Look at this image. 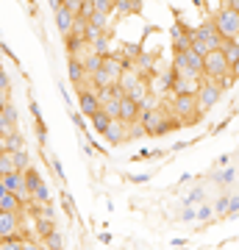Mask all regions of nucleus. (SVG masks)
Masks as SVG:
<instances>
[{
  "label": "nucleus",
  "instance_id": "nucleus-1",
  "mask_svg": "<svg viewBox=\"0 0 239 250\" xmlns=\"http://www.w3.org/2000/svg\"><path fill=\"white\" fill-rule=\"evenodd\" d=\"M164 108L170 111V117L175 120V125H189L200 120V108H197L195 95H173V100L164 103Z\"/></svg>",
  "mask_w": 239,
  "mask_h": 250
},
{
  "label": "nucleus",
  "instance_id": "nucleus-2",
  "mask_svg": "<svg viewBox=\"0 0 239 250\" xmlns=\"http://www.w3.org/2000/svg\"><path fill=\"white\" fill-rule=\"evenodd\" d=\"M125 72V64L120 56H103V67L92 75V89H109L120 83V75Z\"/></svg>",
  "mask_w": 239,
  "mask_h": 250
},
{
  "label": "nucleus",
  "instance_id": "nucleus-3",
  "mask_svg": "<svg viewBox=\"0 0 239 250\" xmlns=\"http://www.w3.org/2000/svg\"><path fill=\"white\" fill-rule=\"evenodd\" d=\"M220 95H222L220 86H217L212 78H206V75H203V78H200V86H197V92H195V100H197V108H200V114L217 106V103H220Z\"/></svg>",
  "mask_w": 239,
  "mask_h": 250
},
{
  "label": "nucleus",
  "instance_id": "nucleus-4",
  "mask_svg": "<svg viewBox=\"0 0 239 250\" xmlns=\"http://www.w3.org/2000/svg\"><path fill=\"white\" fill-rule=\"evenodd\" d=\"M212 22L217 25V31L222 34V39H234V42H239V14L237 11H231L228 6H222Z\"/></svg>",
  "mask_w": 239,
  "mask_h": 250
},
{
  "label": "nucleus",
  "instance_id": "nucleus-5",
  "mask_svg": "<svg viewBox=\"0 0 239 250\" xmlns=\"http://www.w3.org/2000/svg\"><path fill=\"white\" fill-rule=\"evenodd\" d=\"M203 75L212 78V81H220V78H225V75H231V67H228V62H225L222 50H212V53L203 56Z\"/></svg>",
  "mask_w": 239,
  "mask_h": 250
},
{
  "label": "nucleus",
  "instance_id": "nucleus-6",
  "mask_svg": "<svg viewBox=\"0 0 239 250\" xmlns=\"http://www.w3.org/2000/svg\"><path fill=\"white\" fill-rule=\"evenodd\" d=\"M173 70L192 72V75H200V78H203V56H197L192 47H189V50H178L175 62H173Z\"/></svg>",
  "mask_w": 239,
  "mask_h": 250
},
{
  "label": "nucleus",
  "instance_id": "nucleus-7",
  "mask_svg": "<svg viewBox=\"0 0 239 250\" xmlns=\"http://www.w3.org/2000/svg\"><path fill=\"white\" fill-rule=\"evenodd\" d=\"M197 86H200V75L173 70V83H170V89L175 92V95H195Z\"/></svg>",
  "mask_w": 239,
  "mask_h": 250
},
{
  "label": "nucleus",
  "instance_id": "nucleus-8",
  "mask_svg": "<svg viewBox=\"0 0 239 250\" xmlns=\"http://www.w3.org/2000/svg\"><path fill=\"white\" fill-rule=\"evenodd\" d=\"M3 184H6V189L9 192H14V195L22 200V206H28L31 203V189H28V181H25V172H20V170H14V172H9V175H3Z\"/></svg>",
  "mask_w": 239,
  "mask_h": 250
},
{
  "label": "nucleus",
  "instance_id": "nucleus-9",
  "mask_svg": "<svg viewBox=\"0 0 239 250\" xmlns=\"http://www.w3.org/2000/svg\"><path fill=\"white\" fill-rule=\"evenodd\" d=\"M192 34H195V39L206 42V45L212 47V50H220V47H222V42H225V39H222V34L217 31V25H214L212 20H206V22H200V25H197L195 31H192Z\"/></svg>",
  "mask_w": 239,
  "mask_h": 250
},
{
  "label": "nucleus",
  "instance_id": "nucleus-10",
  "mask_svg": "<svg viewBox=\"0 0 239 250\" xmlns=\"http://www.w3.org/2000/svg\"><path fill=\"white\" fill-rule=\"evenodd\" d=\"M14 236H25L22 231V214H6L0 211V239H14Z\"/></svg>",
  "mask_w": 239,
  "mask_h": 250
},
{
  "label": "nucleus",
  "instance_id": "nucleus-11",
  "mask_svg": "<svg viewBox=\"0 0 239 250\" xmlns=\"http://www.w3.org/2000/svg\"><path fill=\"white\" fill-rule=\"evenodd\" d=\"M78 108L84 117H92L100 111V98H98V89H92V86H84L78 89Z\"/></svg>",
  "mask_w": 239,
  "mask_h": 250
},
{
  "label": "nucleus",
  "instance_id": "nucleus-12",
  "mask_svg": "<svg viewBox=\"0 0 239 250\" xmlns=\"http://www.w3.org/2000/svg\"><path fill=\"white\" fill-rule=\"evenodd\" d=\"M239 178V167L237 164H228V167H220V170H212L209 172V181L217 184L220 189H231Z\"/></svg>",
  "mask_w": 239,
  "mask_h": 250
},
{
  "label": "nucleus",
  "instance_id": "nucleus-13",
  "mask_svg": "<svg viewBox=\"0 0 239 250\" xmlns=\"http://www.w3.org/2000/svg\"><path fill=\"white\" fill-rule=\"evenodd\" d=\"M103 139H106L109 145H123V142H128V123H123L120 117H114V120L109 123V128L103 131Z\"/></svg>",
  "mask_w": 239,
  "mask_h": 250
},
{
  "label": "nucleus",
  "instance_id": "nucleus-14",
  "mask_svg": "<svg viewBox=\"0 0 239 250\" xmlns=\"http://www.w3.org/2000/svg\"><path fill=\"white\" fill-rule=\"evenodd\" d=\"M17 123H20V114H17V106L14 103H6V106L0 108V128H3V134H11V131H17Z\"/></svg>",
  "mask_w": 239,
  "mask_h": 250
},
{
  "label": "nucleus",
  "instance_id": "nucleus-15",
  "mask_svg": "<svg viewBox=\"0 0 239 250\" xmlns=\"http://www.w3.org/2000/svg\"><path fill=\"white\" fill-rule=\"evenodd\" d=\"M220 50H222V56H225V62H228V67H231V75H234V78H239V42L225 39Z\"/></svg>",
  "mask_w": 239,
  "mask_h": 250
},
{
  "label": "nucleus",
  "instance_id": "nucleus-16",
  "mask_svg": "<svg viewBox=\"0 0 239 250\" xmlns=\"http://www.w3.org/2000/svg\"><path fill=\"white\" fill-rule=\"evenodd\" d=\"M0 211H6V214H25V206H22V200L14 192H6L0 197Z\"/></svg>",
  "mask_w": 239,
  "mask_h": 250
},
{
  "label": "nucleus",
  "instance_id": "nucleus-17",
  "mask_svg": "<svg viewBox=\"0 0 239 250\" xmlns=\"http://www.w3.org/2000/svg\"><path fill=\"white\" fill-rule=\"evenodd\" d=\"M81 64H84V72H87V78H92V75H95V72H98L100 67H103V56L95 53V50L89 47L87 53L81 56Z\"/></svg>",
  "mask_w": 239,
  "mask_h": 250
},
{
  "label": "nucleus",
  "instance_id": "nucleus-18",
  "mask_svg": "<svg viewBox=\"0 0 239 250\" xmlns=\"http://www.w3.org/2000/svg\"><path fill=\"white\" fill-rule=\"evenodd\" d=\"M136 117H139V103L131 100L128 95H123V100H120V120L123 123H133Z\"/></svg>",
  "mask_w": 239,
  "mask_h": 250
},
{
  "label": "nucleus",
  "instance_id": "nucleus-19",
  "mask_svg": "<svg viewBox=\"0 0 239 250\" xmlns=\"http://www.w3.org/2000/svg\"><path fill=\"white\" fill-rule=\"evenodd\" d=\"M53 14H56L53 20H56V28H59V34H62V36H70V31H72V20H75V17H72L70 11L64 9V6H59V9L53 11Z\"/></svg>",
  "mask_w": 239,
  "mask_h": 250
},
{
  "label": "nucleus",
  "instance_id": "nucleus-20",
  "mask_svg": "<svg viewBox=\"0 0 239 250\" xmlns=\"http://www.w3.org/2000/svg\"><path fill=\"white\" fill-rule=\"evenodd\" d=\"M192 39H195V34H192V31L173 28V45H175V53H178V50H189V47H192Z\"/></svg>",
  "mask_w": 239,
  "mask_h": 250
},
{
  "label": "nucleus",
  "instance_id": "nucleus-21",
  "mask_svg": "<svg viewBox=\"0 0 239 250\" xmlns=\"http://www.w3.org/2000/svg\"><path fill=\"white\" fill-rule=\"evenodd\" d=\"M206 200H209V197H206V187H192L184 195L181 203H184V206H200V203H206Z\"/></svg>",
  "mask_w": 239,
  "mask_h": 250
},
{
  "label": "nucleus",
  "instance_id": "nucleus-22",
  "mask_svg": "<svg viewBox=\"0 0 239 250\" xmlns=\"http://www.w3.org/2000/svg\"><path fill=\"white\" fill-rule=\"evenodd\" d=\"M42 242V248L44 250H64V233L56 228V231H50L44 239H39Z\"/></svg>",
  "mask_w": 239,
  "mask_h": 250
},
{
  "label": "nucleus",
  "instance_id": "nucleus-23",
  "mask_svg": "<svg viewBox=\"0 0 239 250\" xmlns=\"http://www.w3.org/2000/svg\"><path fill=\"white\" fill-rule=\"evenodd\" d=\"M231 192H234V189H220V192H217V197H214V203H212L214 217H217V214H225V211H228V197H231Z\"/></svg>",
  "mask_w": 239,
  "mask_h": 250
},
{
  "label": "nucleus",
  "instance_id": "nucleus-24",
  "mask_svg": "<svg viewBox=\"0 0 239 250\" xmlns=\"http://www.w3.org/2000/svg\"><path fill=\"white\" fill-rule=\"evenodd\" d=\"M11 159H14V170H20V172H25L34 161H31V153H28V147H22V150H17V153H11Z\"/></svg>",
  "mask_w": 239,
  "mask_h": 250
},
{
  "label": "nucleus",
  "instance_id": "nucleus-25",
  "mask_svg": "<svg viewBox=\"0 0 239 250\" xmlns=\"http://www.w3.org/2000/svg\"><path fill=\"white\" fill-rule=\"evenodd\" d=\"M89 123H92V128H95V134L103 136V131H106L109 123H111V117L103 114V111H98V114H92V117H89Z\"/></svg>",
  "mask_w": 239,
  "mask_h": 250
},
{
  "label": "nucleus",
  "instance_id": "nucleus-26",
  "mask_svg": "<svg viewBox=\"0 0 239 250\" xmlns=\"http://www.w3.org/2000/svg\"><path fill=\"white\" fill-rule=\"evenodd\" d=\"M214 220V208H212V203L206 200V203H200L195 208V223H212Z\"/></svg>",
  "mask_w": 239,
  "mask_h": 250
},
{
  "label": "nucleus",
  "instance_id": "nucleus-27",
  "mask_svg": "<svg viewBox=\"0 0 239 250\" xmlns=\"http://www.w3.org/2000/svg\"><path fill=\"white\" fill-rule=\"evenodd\" d=\"M9 172H14V159H11V153L0 150V178L9 175Z\"/></svg>",
  "mask_w": 239,
  "mask_h": 250
},
{
  "label": "nucleus",
  "instance_id": "nucleus-28",
  "mask_svg": "<svg viewBox=\"0 0 239 250\" xmlns=\"http://www.w3.org/2000/svg\"><path fill=\"white\" fill-rule=\"evenodd\" d=\"M89 47H92L95 53H100V56H109V34L98 36L95 42H89Z\"/></svg>",
  "mask_w": 239,
  "mask_h": 250
},
{
  "label": "nucleus",
  "instance_id": "nucleus-29",
  "mask_svg": "<svg viewBox=\"0 0 239 250\" xmlns=\"http://www.w3.org/2000/svg\"><path fill=\"white\" fill-rule=\"evenodd\" d=\"M103 34H109V31H103V28H98V25H92V22H89L84 39H87V45H89V42H95V39H98V36H103Z\"/></svg>",
  "mask_w": 239,
  "mask_h": 250
},
{
  "label": "nucleus",
  "instance_id": "nucleus-30",
  "mask_svg": "<svg viewBox=\"0 0 239 250\" xmlns=\"http://www.w3.org/2000/svg\"><path fill=\"white\" fill-rule=\"evenodd\" d=\"M225 217H239V195L237 192H231V197H228V211H225Z\"/></svg>",
  "mask_w": 239,
  "mask_h": 250
},
{
  "label": "nucleus",
  "instance_id": "nucleus-31",
  "mask_svg": "<svg viewBox=\"0 0 239 250\" xmlns=\"http://www.w3.org/2000/svg\"><path fill=\"white\" fill-rule=\"evenodd\" d=\"M62 6H64L67 11H70L72 17H78V14H81V9H84V0H64Z\"/></svg>",
  "mask_w": 239,
  "mask_h": 250
},
{
  "label": "nucleus",
  "instance_id": "nucleus-32",
  "mask_svg": "<svg viewBox=\"0 0 239 250\" xmlns=\"http://www.w3.org/2000/svg\"><path fill=\"white\" fill-rule=\"evenodd\" d=\"M92 11H98V14H111V0H92Z\"/></svg>",
  "mask_w": 239,
  "mask_h": 250
},
{
  "label": "nucleus",
  "instance_id": "nucleus-33",
  "mask_svg": "<svg viewBox=\"0 0 239 250\" xmlns=\"http://www.w3.org/2000/svg\"><path fill=\"white\" fill-rule=\"evenodd\" d=\"M0 250H22V239L14 236V239H0Z\"/></svg>",
  "mask_w": 239,
  "mask_h": 250
},
{
  "label": "nucleus",
  "instance_id": "nucleus-34",
  "mask_svg": "<svg viewBox=\"0 0 239 250\" xmlns=\"http://www.w3.org/2000/svg\"><path fill=\"white\" fill-rule=\"evenodd\" d=\"M195 208L197 206H184V211H181L178 220H181V223H195Z\"/></svg>",
  "mask_w": 239,
  "mask_h": 250
},
{
  "label": "nucleus",
  "instance_id": "nucleus-35",
  "mask_svg": "<svg viewBox=\"0 0 239 250\" xmlns=\"http://www.w3.org/2000/svg\"><path fill=\"white\" fill-rule=\"evenodd\" d=\"M22 250H44V248H42V242H39V239L25 236V239H22Z\"/></svg>",
  "mask_w": 239,
  "mask_h": 250
},
{
  "label": "nucleus",
  "instance_id": "nucleus-36",
  "mask_svg": "<svg viewBox=\"0 0 239 250\" xmlns=\"http://www.w3.org/2000/svg\"><path fill=\"white\" fill-rule=\"evenodd\" d=\"M192 50H195L197 56H206V53H212V47L206 45V42H200V39H192Z\"/></svg>",
  "mask_w": 239,
  "mask_h": 250
},
{
  "label": "nucleus",
  "instance_id": "nucleus-37",
  "mask_svg": "<svg viewBox=\"0 0 239 250\" xmlns=\"http://www.w3.org/2000/svg\"><path fill=\"white\" fill-rule=\"evenodd\" d=\"M0 92H11V78L3 67H0Z\"/></svg>",
  "mask_w": 239,
  "mask_h": 250
},
{
  "label": "nucleus",
  "instance_id": "nucleus-38",
  "mask_svg": "<svg viewBox=\"0 0 239 250\" xmlns=\"http://www.w3.org/2000/svg\"><path fill=\"white\" fill-rule=\"evenodd\" d=\"M50 164H53V172H56V178H59V181H64V178H67V175H64V167H62V161H59V159H50Z\"/></svg>",
  "mask_w": 239,
  "mask_h": 250
},
{
  "label": "nucleus",
  "instance_id": "nucleus-39",
  "mask_svg": "<svg viewBox=\"0 0 239 250\" xmlns=\"http://www.w3.org/2000/svg\"><path fill=\"white\" fill-rule=\"evenodd\" d=\"M231 159H234L231 153H228V156H220V159H217V161L212 164V170H220V167H228V164H231Z\"/></svg>",
  "mask_w": 239,
  "mask_h": 250
},
{
  "label": "nucleus",
  "instance_id": "nucleus-40",
  "mask_svg": "<svg viewBox=\"0 0 239 250\" xmlns=\"http://www.w3.org/2000/svg\"><path fill=\"white\" fill-rule=\"evenodd\" d=\"M225 6H228L231 11H237V14H239V0H225Z\"/></svg>",
  "mask_w": 239,
  "mask_h": 250
},
{
  "label": "nucleus",
  "instance_id": "nucleus-41",
  "mask_svg": "<svg viewBox=\"0 0 239 250\" xmlns=\"http://www.w3.org/2000/svg\"><path fill=\"white\" fill-rule=\"evenodd\" d=\"M151 175H131V181H136V184H142V181H148Z\"/></svg>",
  "mask_w": 239,
  "mask_h": 250
},
{
  "label": "nucleus",
  "instance_id": "nucleus-42",
  "mask_svg": "<svg viewBox=\"0 0 239 250\" xmlns=\"http://www.w3.org/2000/svg\"><path fill=\"white\" fill-rule=\"evenodd\" d=\"M47 3H50V9L56 11V9H59V6H62V3H64V0H47Z\"/></svg>",
  "mask_w": 239,
  "mask_h": 250
},
{
  "label": "nucleus",
  "instance_id": "nucleus-43",
  "mask_svg": "<svg viewBox=\"0 0 239 250\" xmlns=\"http://www.w3.org/2000/svg\"><path fill=\"white\" fill-rule=\"evenodd\" d=\"M6 192H9V189H6V184H3V181H0V197L6 195Z\"/></svg>",
  "mask_w": 239,
  "mask_h": 250
},
{
  "label": "nucleus",
  "instance_id": "nucleus-44",
  "mask_svg": "<svg viewBox=\"0 0 239 250\" xmlns=\"http://www.w3.org/2000/svg\"><path fill=\"white\" fill-rule=\"evenodd\" d=\"M234 187H237V195H239V178H237V184H234Z\"/></svg>",
  "mask_w": 239,
  "mask_h": 250
},
{
  "label": "nucleus",
  "instance_id": "nucleus-45",
  "mask_svg": "<svg viewBox=\"0 0 239 250\" xmlns=\"http://www.w3.org/2000/svg\"><path fill=\"white\" fill-rule=\"evenodd\" d=\"M237 167H239V156H237Z\"/></svg>",
  "mask_w": 239,
  "mask_h": 250
},
{
  "label": "nucleus",
  "instance_id": "nucleus-46",
  "mask_svg": "<svg viewBox=\"0 0 239 250\" xmlns=\"http://www.w3.org/2000/svg\"><path fill=\"white\" fill-rule=\"evenodd\" d=\"M0 136H3V128H0Z\"/></svg>",
  "mask_w": 239,
  "mask_h": 250
}]
</instances>
